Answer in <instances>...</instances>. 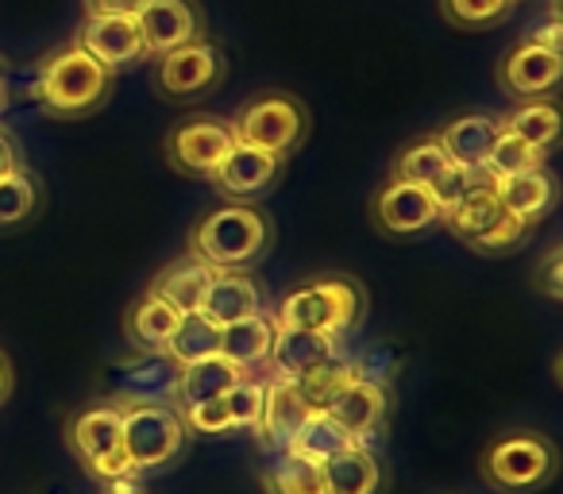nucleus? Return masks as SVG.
Segmentation results:
<instances>
[{
	"label": "nucleus",
	"instance_id": "obj_1",
	"mask_svg": "<svg viewBox=\"0 0 563 494\" xmlns=\"http://www.w3.org/2000/svg\"><path fill=\"white\" fill-rule=\"evenodd\" d=\"M112 86H117V70L97 63L78 43H66V47L51 51L40 63L32 97L40 101V109L47 117L81 120V117H93L109 101Z\"/></svg>",
	"mask_w": 563,
	"mask_h": 494
},
{
	"label": "nucleus",
	"instance_id": "obj_2",
	"mask_svg": "<svg viewBox=\"0 0 563 494\" xmlns=\"http://www.w3.org/2000/svg\"><path fill=\"white\" fill-rule=\"evenodd\" d=\"M271 243V212L247 201H232L197 220L194 235H189V252L201 255L212 271H251L255 263H263Z\"/></svg>",
	"mask_w": 563,
	"mask_h": 494
},
{
	"label": "nucleus",
	"instance_id": "obj_3",
	"mask_svg": "<svg viewBox=\"0 0 563 494\" xmlns=\"http://www.w3.org/2000/svg\"><path fill=\"white\" fill-rule=\"evenodd\" d=\"M363 317H367V290L352 275H324L313 283H301L274 309V321L294 325V329H313L336 340L360 329Z\"/></svg>",
	"mask_w": 563,
	"mask_h": 494
},
{
	"label": "nucleus",
	"instance_id": "obj_4",
	"mask_svg": "<svg viewBox=\"0 0 563 494\" xmlns=\"http://www.w3.org/2000/svg\"><path fill=\"white\" fill-rule=\"evenodd\" d=\"M228 124H232L235 143H247V147H258L266 155L290 158L309 140L313 120H309V109L301 97L271 89V94L251 97Z\"/></svg>",
	"mask_w": 563,
	"mask_h": 494
},
{
	"label": "nucleus",
	"instance_id": "obj_5",
	"mask_svg": "<svg viewBox=\"0 0 563 494\" xmlns=\"http://www.w3.org/2000/svg\"><path fill=\"white\" fill-rule=\"evenodd\" d=\"M555 468H560V452L555 444L544 437V432H529L517 429L498 437L490 448L483 452V479L494 486V491L506 494H532L540 486H548L555 479Z\"/></svg>",
	"mask_w": 563,
	"mask_h": 494
},
{
	"label": "nucleus",
	"instance_id": "obj_6",
	"mask_svg": "<svg viewBox=\"0 0 563 494\" xmlns=\"http://www.w3.org/2000/svg\"><path fill=\"white\" fill-rule=\"evenodd\" d=\"M120 414H124L120 444H124L135 475H147V471H163L170 463H178V455L186 452L189 432L170 402H124Z\"/></svg>",
	"mask_w": 563,
	"mask_h": 494
},
{
	"label": "nucleus",
	"instance_id": "obj_7",
	"mask_svg": "<svg viewBox=\"0 0 563 494\" xmlns=\"http://www.w3.org/2000/svg\"><path fill=\"white\" fill-rule=\"evenodd\" d=\"M235 147L232 124L220 117H189L166 132L163 155L186 178H205L209 182L217 174V166L224 163V155Z\"/></svg>",
	"mask_w": 563,
	"mask_h": 494
},
{
	"label": "nucleus",
	"instance_id": "obj_8",
	"mask_svg": "<svg viewBox=\"0 0 563 494\" xmlns=\"http://www.w3.org/2000/svg\"><path fill=\"white\" fill-rule=\"evenodd\" d=\"M224 70H228L224 51L209 40H197L158 58V89L170 101H189V97L212 94L224 81Z\"/></svg>",
	"mask_w": 563,
	"mask_h": 494
},
{
	"label": "nucleus",
	"instance_id": "obj_9",
	"mask_svg": "<svg viewBox=\"0 0 563 494\" xmlns=\"http://www.w3.org/2000/svg\"><path fill=\"white\" fill-rule=\"evenodd\" d=\"M375 212V224L383 235L394 240H406V235H421L429 228L440 224V205L432 201L429 186H417V182H401L390 178L371 201Z\"/></svg>",
	"mask_w": 563,
	"mask_h": 494
},
{
	"label": "nucleus",
	"instance_id": "obj_10",
	"mask_svg": "<svg viewBox=\"0 0 563 494\" xmlns=\"http://www.w3.org/2000/svg\"><path fill=\"white\" fill-rule=\"evenodd\" d=\"M135 24H140L147 58H163L186 43L205 40V12L197 0H147Z\"/></svg>",
	"mask_w": 563,
	"mask_h": 494
},
{
	"label": "nucleus",
	"instance_id": "obj_11",
	"mask_svg": "<svg viewBox=\"0 0 563 494\" xmlns=\"http://www.w3.org/2000/svg\"><path fill=\"white\" fill-rule=\"evenodd\" d=\"M386 409H390V386L371 383V378H352V383H344L324 402V414H329L355 444H367V437H375V432L383 429Z\"/></svg>",
	"mask_w": 563,
	"mask_h": 494
},
{
	"label": "nucleus",
	"instance_id": "obj_12",
	"mask_svg": "<svg viewBox=\"0 0 563 494\" xmlns=\"http://www.w3.org/2000/svg\"><path fill=\"white\" fill-rule=\"evenodd\" d=\"M313 414L301 391L294 386V378H278L271 375L263 383V414H258V429L255 440L266 452H286L290 440L298 437V429L306 425V417Z\"/></svg>",
	"mask_w": 563,
	"mask_h": 494
},
{
	"label": "nucleus",
	"instance_id": "obj_13",
	"mask_svg": "<svg viewBox=\"0 0 563 494\" xmlns=\"http://www.w3.org/2000/svg\"><path fill=\"white\" fill-rule=\"evenodd\" d=\"M563 78V55L560 51H548L540 43L525 40L501 58L498 66V86L509 97H548Z\"/></svg>",
	"mask_w": 563,
	"mask_h": 494
},
{
	"label": "nucleus",
	"instance_id": "obj_14",
	"mask_svg": "<svg viewBox=\"0 0 563 494\" xmlns=\"http://www.w3.org/2000/svg\"><path fill=\"white\" fill-rule=\"evenodd\" d=\"M120 432H124V414H120L117 402H93V406L78 409V414L66 421V440H70V452L78 455L81 468H93L104 455L120 452Z\"/></svg>",
	"mask_w": 563,
	"mask_h": 494
},
{
	"label": "nucleus",
	"instance_id": "obj_15",
	"mask_svg": "<svg viewBox=\"0 0 563 494\" xmlns=\"http://www.w3.org/2000/svg\"><path fill=\"white\" fill-rule=\"evenodd\" d=\"M286 158L266 155L258 147H247V143H235L224 155V163L217 166V174L209 178V186L224 197H235V201H247V197L263 194L278 182Z\"/></svg>",
	"mask_w": 563,
	"mask_h": 494
},
{
	"label": "nucleus",
	"instance_id": "obj_16",
	"mask_svg": "<svg viewBox=\"0 0 563 494\" xmlns=\"http://www.w3.org/2000/svg\"><path fill=\"white\" fill-rule=\"evenodd\" d=\"M74 43L86 47L89 55L109 66V70H124V66L147 58L135 17H86V24H81Z\"/></svg>",
	"mask_w": 563,
	"mask_h": 494
},
{
	"label": "nucleus",
	"instance_id": "obj_17",
	"mask_svg": "<svg viewBox=\"0 0 563 494\" xmlns=\"http://www.w3.org/2000/svg\"><path fill=\"white\" fill-rule=\"evenodd\" d=\"M332 352H340L336 337L274 321V340H271V355H266V367L278 378H298V375H306V371H313L317 363L329 360Z\"/></svg>",
	"mask_w": 563,
	"mask_h": 494
},
{
	"label": "nucleus",
	"instance_id": "obj_18",
	"mask_svg": "<svg viewBox=\"0 0 563 494\" xmlns=\"http://www.w3.org/2000/svg\"><path fill=\"white\" fill-rule=\"evenodd\" d=\"M494 194H498L501 209L509 217L525 220V224H537L560 201V186H555V174L548 166L537 171H521V174H506V178H494Z\"/></svg>",
	"mask_w": 563,
	"mask_h": 494
},
{
	"label": "nucleus",
	"instance_id": "obj_19",
	"mask_svg": "<svg viewBox=\"0 0 563 494\" xmlns=\"http://www.w3.org/2000/svg\"><path fill=\"white\" fill-rule=\"evenodd\" d=\"M197 314H205L217 329H224V325L240 321V317L263 314V290H258L247 271H217Z\"/></svg>",
	"mask_w": 563,
	"mask_h": 494
},
{
	"label": "nucleus",
	"instance_id": "obj_20",
	"mask_svg": "<svg viewBox=\"0 0 563 494\" xmlns=\"http://www.w3.org/2000/svg\"><path fill=\"white\" fill-rule=\"evenodd\" d=\"M247 375L243 367H235L232 360L224 355H205L197 363H186L178 367V378H174V409H189L197 402H209V398H224L240 378Z\"/></svg>",
	"mask_w": 563,
	"mask_h": 494
},
{
	"label": "nucleus",
	"instance_id": "obj_21",
	"mask_svg": "<svg viewBox=\"0 0 563 494\" xmlns=\"http://www.w3.org/2000/svg\"><path fill=\"white\" fill-rule=\"evenodd\" d=\"M212 275H217V271H212L201 255L186 252L166 263V267L151 278L147 290H155L158 298H166L174 309H181V314H194V309H201V298H205V290H209Z\"/></svg>",
	"mask_w": 563,
	"mask_h": 494
},
{
	"label": "nucleus",
	"instance_id": "obj_22",
	"mask_svg": "<svg viewBox=\"0 0 563 494\" xmlns=\"http://www.w3.org/2000/svg\"><path fill=\"white\" fill-rule=\"evenodd\" d=\"M501 132V120L490 112H467V117H455L440 128V143H444L448 158L460 166H486L490 147Z\"/></svg>",
	"mask_w": 563,
	"mask_h": 494
},
{
	"label": "nucleus",
	"instance_id": "obj_23",
	"mask_svg": "<svg viewBox=\"0 0 563 494\" xmlns=\"http://www.w3.org/2000/svg\"><path fill=\"white\" fill-rule=\"evenodd\" d=\"M181 321V309H174L166 298H158L155 290H147L132 309H128L124 332L132 340V348H140L143 355H163L166 340L174 337Z\"/></svg>",
	"mask_w": 563,
	"mask_h": 494
},
{
	"label": "nucleus",
	"instance_id": "obj_24",
	"mask_svg": "<svg viewBox=\"0 0 563 494\" xmlns=\"http://www.w3.org/2000/svg\"><path fill=\"white\" fill-rule=\"evenodd\" d=\"M329 494H378L383 486V463L367 444H347L321 463Z\"/></svg>",
	"mask_w": 563,
	"mask_h": 494
},
{
	"label": "nucleus",
	"instance_id": "obj_25",
	"mask_svg": "<svg viewBox=\"0 0 563 494\" xmlns=\"http://www.w3.org/2000/svg\"><path fill=\"white\" fill-rule=\"evenodd\" d=\"M274 340V314H251L220 329V355L255 375V367H266Z\"/></svg>",
	"mask_w": 563,
	"mask_h": 494
},
{
	"label": "nucleus",
	"instance_id": "obj_26",
	"mask_svg": "<svg viewBox=\"0 0 563 494\" xmlns=\"http://www.w3.org/2000/svg\"><path fill=\"white\" fill-rule=\"evenodd\" d=\"M498 120L506 132H514L517 140L532 143V147L544 151V155L560 143L563 120H560V105H555L552 97H525L514 112H506V117H498Z\"/></svg>",
	"mask_w": 563,
	"mask_h": 494
},
{
	"label": "nucleus",
	"instance_id": "obj_27",
	"mask_svg": "<svg viewBox=\"0 0 563 494\" xmlns=\"http://www.w3.org/2000/svg\"><path fill=\"white\" fill-rule=\"evenodd\" d=\"M501 201L498 194H494V186H483L475 189V194H467L460 205H452V209L440 217V224L448 228V232L455 235L460 243H467V248H475L478 240H483L486 232H490L494 224L501 220Z\"/></svg>",
	"mask_w": 563,
	"mask_h": 494
},
{
	"label": "nucleus",
	"instance_id": "obj_28",
	"mask_svg": "<svg viewBox=\"0 0 563 494\" xmlns=\"http://www.w3.org/2000/svg\"><path fill=\"white\" fill-rule=\"evenodd\" d=\"M258 483H263V494H329L321 463L306 460L298 452H274Z\"/></svg>",
	"mask_w": 563,
	"mask_h": 494
},
{
	"label": "nucleus",
	"instance_id": "obj_29",
	"mask_svg": "<svg viewBox=\"0 0 563 494\" xmlns=\"http://www.w3.org/2000/svg\"><path fill=\"white\" fill-rule=\"evenodd\" d=\"M217 352H220V329L205 314H197V309L194 314H181L178 329H174V337L163 348V355L174 367H186V363H197Z\"/></svg>",
	"mask_w": 563,
	"mask_h": 494
},
{
	"label": "nucleus",
	"instance_id": "obj_30",
	"mask_svg": "<svg viewBox=\"0 0 563 494\" xmlns=\"http://www.w3.org/2000/svg\"><path fill=\"white\" fill-rule=\"evenodd\" d=\"M452 163L440 143V135H421V140L406 143V147L394 155L390 163V178H401V182H417V186H429L444 166Z\"/></svg>",
	"mask_w": 563,
	"mask_h": 494
},
{
	"label": "nucleus",
	"instance_id": "obj_31",
	"mask_svg": "<svg viewBox=\"0 0 563 494\" xmlns=\"http://www.w3.org/2000/svg\"><path fill=\"white\" fill-rule=\"evenodd\" d=\"M347 444H355V440L347 437V432L340 429V425L332 421L324 409H313V414L306 417V425L298 429V437L290 440V448H286V452H298V455H306V460H313V463H324L329 455H336L340 448H347Z\"/></svg>",
	"mask_w": 563,
	"mask_h": 494
},
{
	"label": "nucleus",
	"instance_id": "obj_32",
	"mask_svg": "<svg viewBox=\"0 0 563 494\" xmlns=\"http://www.w3.org/2000/svg\"><path fill=\"white\" fill-rule=\"evenodd\" d=\"M514 12V0H440V20L455 32H490Z\"/></svg>",
	"mask_w": 563,
	"mask_h": 494
},
{
	"label": "nucleus",
	"instance_id": "obj_33",
	"mask_svg": "<svg viewBox=\"0 0 563 494\" xmlns=\"http://www.w3.org/2000/svg\"><path fill=\"white\" fill-rule=\"evenodd\" d=\"M352 378H355V360H347L344 352H332L329 360L317 363L313 371H306V375L294 378V386H298L301 398H306L309 406L324 409V402H329L344 383H352Z\"/></svg>",
	"mask_w": 563,
	"mask_h": 494
},
{
	"label": "nucleus",
	"instance_id": "obj_34",
	"mask_svg": "<svg viewBox=\"0 0 563 494\" xmlns=\"http://www.w3.org/2000/svg\"><path fill=\"white\" fill-rule=\"evenodd\" d=\"M35 205H40V182L27 166L0 174V228L24 224L35 212Z\"/></svg>",
	"mask_w": 563,
	"mask_h": 494
},
{
	"label": "nucleus",
	"instance_id": "obj_35",
	"mask_svg": "<svg viewBox=\"0 0 563 494\" xmlns=\"http://www.w3.org/2000/svg\"><path fill=\"white\" fill-rule=\"evenodd\" d=\"M483 186H494V174L486 171V166H460V163H448L444 171L437 174V178L429 182V194L432 201L440 205V217H444L452 205H460L467 194H475V189Z\"/></svg>",
	"mask_w": 563,
	"mask_h": 494
},
{
	"label": "nucleus",
	"instance_id": "obj_36",
	"mask_svg": "<svg viewBox=\"0 0 563 494\" xmlns=\"http://www.w3.org/2000/svg\"><path fill=\"white\" fill-rule=\"evenodd\" d=\"M544 163H548L544 151H537L532 143L517 140L514 132L501 128L498 140H494V147H490V158H486V171H490L494 178H506V174L537 171V166H544Z\"/></svg>",
	"mask_w": 563,
	"mask_h": 494
},
{
	"label": "nucleus",
	"instance_id": "obj_37",
	"mask_svg": "<svg viewBox=\"0 0 563 494\" xmlns=\"http://www.w3.org/2000/svg\"><path fill=\"white\" fill-rule=\"evenodd\" d=\"M228 417H232V432H255L258 414H263V383L255 375H243L232 391L224 394Z\"/></svg>",
	"mask_w": 563,
	"mask_h": 494
},
{
	"label": "nucleus",
	"instance_id": "obj_38",
	"mask_svg": "<svg viewBox=\"0 0 563 494\" xmlns=\"http://www.w3.org/2000/svg\"><path fill=\"white\" fill-rule=\"evenodd\" d=\"M181 421H186V432H197V437H220V432H232V417H228L224 398H209L197 402L189 409H178Z\"/></svg>",
	"mask_w": 563,
	"mask_h": 494
},
{
	"label": "nucleus",
	"instance_id": "obj_39",
	"mask_svg": "<svg viewBox=\"0 0 563 494\" xmlns=\"http://www.w3.org/2000/svg\"><path fill=\"white\" fill-rule=\"evenodd\" d=\"M529 235V224L525 220H517V217H509V212H501V220L490 228V232L483 235V240L475 243V252H483V255H501V252H514L517 243Z\"/></svg>",
	"mask_w": 563,
	"mask_h": 494
},
{
	"label": "nucleus",
	"instance_id": "obj_40",
	"mask_svg": "<svg viewBox=\"0 0 563 494\" xmlns=\"http://www.w3.org/2000/svg\"><path fill=\"white\" fill-rule=\"evenodd\" d=\"M532 290L548 301H563V248H548V255L532 271Z\"/></svg>",
	"mask_w": 563,
	"mask_h": 494
},
{
	"label": "nucleus",
	"instance_id": "obj_41",
	"mask_svg": "<svg viewBox=\"0 0 563 494\" xmlns=\"http://www.w3.org/2000/svg\"><path fill=\"white\" fill-rule=\"evenodd\" d=\"M147 0H86V17H140Z\"/></svg>",
	"mask_w": 563,
	"mask_h": 494
},
{
	"label": "nucleus",
	"instance_id": "obj_42",
	"mask_svg": "<svg viewBox=\"0 0 563 494\" xmlns=\"http://www.w3.org/2000/svg\"><path fill=\"white\" fill-rule=\"evenodd\" d=\"M529 40L540 43V47H548V51H560V55H563V20L555 17V9H548V20L532 28Z\"/></svg>",
	"mask_w": 563,
	"mask_h": 494
},
{
	"label": "nucleus",
	"instance_id": "obj_43",
	"mask_svg": "<svg viewBox=\"0 0 563 494\" xmlns=\"http://www.w3.org/2000/svg\"><path fill=\"white\" fill-rule=\"evenodd\" d=\"M16 166H24L20 163V151H16V140H12L4 128H0V174H9V171H16Z\"/></svg>",
	"mask_w": 563,
	"mask_h": 494
},
{
	"label": "nucleus",
	"instance_id": "obj_44",
	"mask_svg": "<svg viewBox=\"0 0 563 494\" xmlns=\"http://www.w3.org/2000/svg\"><path fill=\"white\" fill-rule=\"evenodd\" d=\"M104 491L101 494H147L140 483H135V475H128V479H112V483H101Z\"/></svg>",
	"mask_w": 563,
	"mask_h": 494
},
{
	"label": "nucleus",
	"instance_id": "obj_45",
	"mask_svg": "<svg viewBox=\"0 0 563 494\" xmlns=\"http://www.w3.org/2000/svg\"><path fill=\"white\" fill-rule=\"evenodd\" d=\"M12 394V363H9V355L0 352V402L9 398Z\"/></svg>",
	"mask_w": 563,
	"mask_h": 494
},
{
	"label": "nucleus",
	"instance_id": "obj_46",
	"mask_svg": "<svg viewBox=\"0 0 563 494\" xmlns=\"http://www.w3.org/2000/svg\"><path fill=\"white\" fill-rule=\"evenodd\" d=\"M4 109H9V94H4V81H0V117H4Z\"/></svg>",
	"mask_w": 563,
	"mask_h": 494
},
{
	"label": "nucleus",
	"instance_id": "obj_47",
	"mask_svg": "<svg viewBox=\"0 0 563 494\" xmlns=\"http://www.w3.org/2000/svg\"><path fill=\"white\" fill-rule=\"evenodd\" d=\"M0 81H4V63H0Z\"/></svg>",
	"mask_w": 563,
	"mask_h": 494
},
{
	"label": "nucleus",
	"instance_id": "obj_48",
	"mask_svg": "<svg viewBox=\"0 0 563 494\" xmlns=\"http://www.w3.org/2000/svg\"><path fill=\"white\" fill-rule=\"evenodd\" d=\"M514 4H517V0H514Z\"/></svg>",
	"mask_w": 563,
	"mask_h": 494
}]
</instances>
